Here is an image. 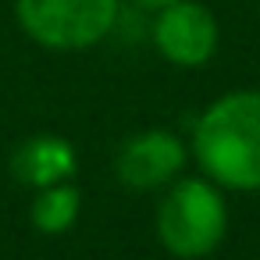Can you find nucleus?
<instances>
[{"label":"nucleus","mask_w":260,"mask_h":260,"mask_svg":"<svg viewBox=\"0 0 260 260\" xmlns=\"http://www.w3.org/2000/svg\"><path fill=\"white\" fill-rule=\"evenodd\" d=\"M200 168L228 189H260V93L221 96L196 125Z\"/></svg>","instance_id":"obj_1"},{"label":"nucleus","mask_w":260,"mask_h":260,"mask_svg":"<svg viewBox=\"0 0 260 260\" xmlns=\"http://www.w3.org/2000/svg\"><path fill=\"white\" fill-rule=\"evenodd\" d=\"M118 0H18L22 29L50 50H82L107 36Z\"/></svg>","instance_id":"obj_3"},{"label":"nucleus","mask_w":260,"mask_h":260,"mask_svg":"<svg viewBox=\"0 0 260 260\" xmlns=\"http://www.w3.org/2000/svg\"><path fill=\"white\" fill-rule=\"evenodd\" d=\"M79 207H82V196L75 185H47V192L32 203V224L47 235H57L64 228L75 224L79 217Z\"/></svg>","instance_id":"obj_7"},{"label":"nucleus","mask_w":260,"mask_h":260,"mask_svg":"<svg viewBox=\"0 0 260 260\" xmlns=\"http://www.w3.org/2000/svg\"><path fill=\"white\" fill-rule=\"evenodd\" d=\"M15 171L29 185H54L75 171V153L64 139H32L15 153Z\"/></svg>","instance_id":"obj_6"},{"label":"nucleus","mask_w":260,"mask_h":260,"mask_svg":"<svg viewBox=\"0 0 260 260\" xmlns=\"http://www.w3.org/2000/svg\"><path fill=\"white\" fill-rule=\"evenodd\" d=\"M139 8H168V4H175V0H136Z\"/></svg>","instance_id":"obj_8"},{"label":"nucleus","mask_w":260,"mask_h":260,"mask_svg":"<svg viewBox=\"0 0 260 260\" xmlns=\"http://www.w3.org/2000/svg\"><path fill=\"white\" fill-rule=\"evenodd\" d=\"M224 228H228L224 200L217 196L214 185H207L200 178L178 182L157 214L160 242L168 246V253H175L182 260H196V256H207L210 249H217V242L224 239Z\"/></svg>","instance_id":"obj_2"},{"label":"nucleus","mask_w":260,"mask_h":260,"mask_svg":"<svg viewBox=\"0 0 260 260\" xmlns=\"http://www.w3.org/2000/svg\"><path fill=\"white\" fill-rule=\"evenodd\" d=\"M182 143L171 132H143L125 143L118 157V178L132 189H157L182 168Z\"/></svg>","instance_id":"obj_5"},{"label":"nucleus","mask_w":260,"mask_h":260,"mask_svg":"<svg viewBox=\"0 0 260 260\" xmlns=\"http://www.w3.org/2000/svg\"><path fill=\"white\" fill-rule=\"evenodd\" d=\"M153 43L171 64L200 68L217 50V22L203 4L175 0V4L160 8V18L153 25Z\"/></svg>","instance_id":"obj_4"}]
</instances>
